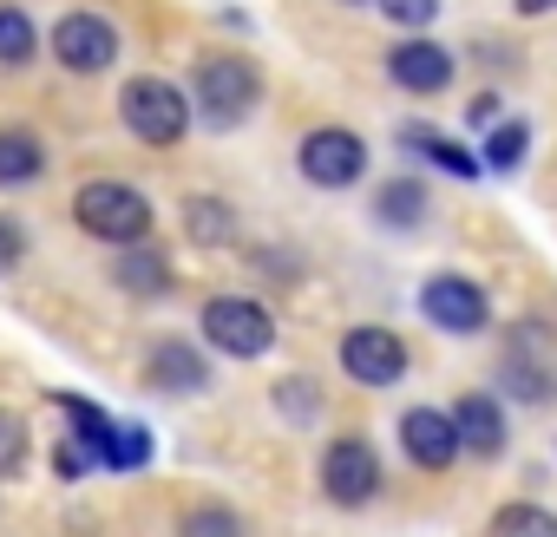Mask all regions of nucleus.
Wrapping results in <instances>:
<instances>
[{"mask_svg":"<svg viewBox=\"0 0 557 537\" xmlns=\"http://www.w3.org/2000/svg\"><path fill=\"white\" fill-rule=\"evenodd\" d=\"M73 223H79L92 242H106V249H132V242H151L158 210H151V197H145L138 184L86 177V184L73 190Z\"/></svg>","mask_w":557,"mask_h":537,"instance_id":"nucleus-1","label":"nucleus"},{"mask_svg":"<svg viewBox=\"0 0 557 537\" xmlns=\"http://www.w3.org/2000/svg\"><path fill=\"white\" fill-rule=\"evenodd\" d=\"M119 118H125V132L138 138V145H151V151H164V145H177L184 132H190V92L184 86H171V79H158V73H138V79H125L119 86Z\"/></svg>","mask_w":557,"mask_h":537,"instance_id":"nucleus-2","label":"nucleus"},{"mask_svg":"<svg viewBox=\"0 0 557 537\" xmlns=\"http://www.w3.org/2000/svg\"><path fill=\"white\" fill-rule=\"evenodd\" d=\"M256 99H262L256 60H243V53H203V60L190 66V112H197V118L236 125Z\"/></svg>","mask_w":557,"mask_h":537,"instance_id":"nucleus-3","label":"nucleus"},{"mask_svg":"<svg viewBox=\"0 0 557 537\" xmlns=\"http://www.w3.org/2000/svg\"><path fill=\"white\" fill-rule=\"evenodd\" d=\"M197 322H203V341L230 361H262L275 348V315L249 296H210Z\"/></svg>","mask_w":557,"mask_h":537,"instance_id":"nucleus-4","label":"nucleus"},{"mask_svg":"<svg viewBox=\"0 0 557 537\" xmlns=\"http://www.w3.org/2000/svg\"><path fill=\"white\" fill-rule=\"evenodd\" d=\"M296 164L315 190H348L368 177V138L348 132V125H315L302 145H296Z\"/></svg>","mask_w":557,"mask_h":537,"instance_id":"nucleus-5","label":"nucleus"},{"mask_svg":"<svg viewBox=\"0 0 557 537\" xmlns=\"http://www.w3.org/2000/svg\"><path fill=\"white\" fill-rule=\"evenodd\" d=\"M322 498L342 504V511H361L368 498H381V452L361 433L329 439V452H322Z\"/></svg>","mask_w":557,"mask_h":537,"instance_id":"nucleus-6","label":"nucleus"},{"mask_svg":"<svg viewBox=\"0 0 557 537\" xmlns=\"http://www.w3.org/2000/svg\"><path fill=\"white\" fill-rule=\"evenodd\" d=\"M420 315L440 328V335H485L492 328V302L472 276H453V268H440V276L420 283Z\"/></svg>","mask_w":557,"mask_h":537,"instance_id":"nucleus-7","label":"nucleus"},{"mask_svg":"<svg viewBox=\"0 0 557 537\" xmlns=\"http://www.w3.org/2000/svg\"><path fill=\"white\" fill-rule=\"evenodd\" d=\"M53 60L73 73V79H92V73H112L119 66V27L106 14H66L53 21Z\"/></svg>","mask_w":557,"mask_h":537,"instance_id":"nucleus-8","label":"nucleus"},{"mask_svg":"<svg viewBox=\"0 0 557 537\" xmlns=\"http://www.w3.org/2000/svg\"><path fill=\"white\" fill-rule=\"evenodd\" d=\"M342 374L355 387H394V380H407V341L381 322H361L342 335Z\"/></svg>","mask_w":557,"mask_h":537,"instance_id":"nucleus-9","label":"nucleus"},{"mask_svg":"<svg viewBox=\"0 0 557 537\" xmlns=\"http://www.w3.org/2000/svg\"><path fill=\"white\" fill-rule=\"evenodd\" d=\"M453 73H459V60H453L440 40H426V34H407V40L387 53V79H394L400 92H413V99L446 92V86H453Z\"/></svg>","mask_w":557,"mask_h":537,"instance_id":"nucleus-10","label":"nucleus"},{"mask_svg":"<svg viewBox=\"0 0 557 537\" xmlns=\"http://www.w3.org/2000/svg\"><path fill=\"white\" fill-rule=\"evenodd\" d=\"M400 452H407L420 472H453V459H459V426H453V413H440V407H407V413H400Z\"/></svg>","mask_w":557,"mask_h":537,"instance_id":"nucleus-11","label":"nucleus"},{"mask_svg":"<svg viewBox=\"0 0 557 537\" xmlns=\"http://www.w3.org/2000/svg\"><path fill=\"white\" fill-rule=\"evenodd\" d=\"M453 426H459V452H472V459H498L505 439H511L505 407H498V394H485V387H472V394L453 400Z\"/></svg>","mask_w":557,"mask_h":537,"instance_id":"nucleus-12","label":"nucleus"},{"mask_svg":"<svg viewBox=\"0 0 557 537\" xmlns=\"http://www.w3.org/2000/svg\"><path fill=\"white\" fill-rule=\"evenodd\" d=\"M145 380H151L158 394H203V387H210V361H203L190 341L164 335V341L145 354Z\"/></svg>","mask_w":557,"mask_h":537,"instance_id":"nucleus-13","label":"nucleus"},{"mask_svg":"<svg viewBox=\"0 0 557 537\" xmlns=\"http://www.w3.org/2000/svg\"><path fill=\"white\" fill-rule=\"evenodd\" d=\"M112 283H119L125 296H138V302H158V296L177 289V268H171V255H164L158 242H132V249H119V262H112Z\"/></svg>","mask_w":557,"mask_h":537,"instance_id":"nucleus-14","label":"nucleus"},{"mask_svg":"<svg viewBox=\"0 0 557 537\" xmlns=\"http://www.w3.org/2000/svg\"><path fill=\"white\" fill-rule=\"evenodd\" d=\"M400 151L426 158V164L446 171V177H479V171H485L479 151H466L459 138H446V132H433V125H407V132H400Z\"/></svg>","mask_w":557,"mask_h":537,"instance_id":"nucleus-15","label":"nucleus"},{"mask_svg":"<svg viewBox=\"0 0 557 537\" xmlns=\"http://www.w3.org/2000/svg\"><path fill=\"white\" fill-rule=\"evenodd\" d=\"M426 210H433V197H426L420 177H387V184L374 190V216H381L387 229H420Z\"/></svg>","mask_w":557,"mask_h":537,"instance_id":"nucleus-16","label":"nucleus"},{"mask_svg":"<svg viewBox=\"0 0 557 537\" xmlns=\"http://www.w3.org/2000/svg\"><path fill=\"white\" fill-rule=\"evenodd\" d=\"M505 394L524 407L557 400V354H505Z\"/></svg>","mask_w":557,"mask_h":537,"instance_id":"nucleus-17","label":"nucleus"},{"mask_svg":"<svg viewBox=\"0 0 557 537\" xmlns=\"http://www.w3.org/2000/svg\"><path fill=\"white\" fill-rule=\"evenodd\" d=\"M40 171H47V145H40L34 132H21V125H0V184L21 190V184H34Z\"/></svg>","mask_w":557,"mask_h":537,"instance_id":"nucleus-18","label":"nucleus"},{"mask_svg":"<svg viewBox=\"0 0 557 537\" xmlns=\"http://www.w3.org/2000/svg\"><path fill=\"white\" fill-rule=\"evenodd\" d=\"M184 229H190L197 249H230L236 242V210L223 197H190L184 203Z\"/></svg>","mask_w":557,"mask_h":537,"instance_id":"nucleus-19","label":"nucleus"},{"mask_svg":"<svg viewBox=\"0 0 557 537\" xmlns=\"http://www.w3.org/2000/svg\"><path fill=\"white\" fill-rule=\"evenodd\" d=\"M524 151H531V125H524V118H498V125L485 132V145H479V164L505 177V171L524 164Z\"/></svg>","mask_w":557,"mask_h":537,"instance_id":"nucleus-20","label":"nucleus"},{"mask_svg":"<svg viewBox=\"0 0 557 537\" xmlns=\"http://www.w3.org/2000/svg\"><path fill=\"white\" fill-rule=\"evenodd\" d=\"M492 537H557V511L537 498H511L492 511Z\"/></svg>","mask_w":557,"mask_h":537,"instance_id":"nucleus-21","label":"nucleus"},{"mask_svg":"<svg viewBox=\"0 0 557 537\" xmlns=\"http://www.w3.org/2000/svg\"><path fill=\"white\" fill-rule=\"evenodd\" d=\"M53 413H60V420H73L66 433H73V439H86V446L106 459V439H112V413H106V407H92V400H79V394H53Z\"/></svg>","mask_w":557,"mask_h":537,"instance_id":"nucleus-22","label":"nucleus"},{"mask_svg":"<svg viewBox=\"0 0 557 537\" xmlns=\"http://www.w3.org/2000/svg\"><path fill=\"white\" fill-rule=\"evenodd\" d=\"M322 387H315V374H283L275 380V413H283L289 426H315L322 420Z\"/></svg>","mask_w":557,"mask_h":537,"instance_id":"nucleus-23","label":"nucleus"},{"mask_svg":"<svg viewBox=\"0 0 557 537\" xmlns=\"http://www.w3.org/2000/svg\"><path fill=\"white\" fill-rule=\"evenodd\" d=\"M151 459V426H138V420H112V439H106V472H138Z\"/></svg>","mask_w":557,"mask_h":537,"instance_id":"nucleus-24","label":"nucleus"},{"mask_svg":"<svg viewBox=\"0 0 557 537\" xmlns=\"http://www.w3.org/2000/svg\"><path fill=\"white\" fill-rule=\"evenodd\" d=\"M34 47H40V34L27 21V8H8V0H0V66H27Z\"/></svg>","mask_w":557,"mask_h":537,"instance_id":"nucleus-25","label":"nucleus"},{"mask_svg":"<svg viewBox=\"0 0 557 537\" xmlns=\"http://www.w3.org/2000/svg\"><path fill=\"white\" fill-rule=\"evenodd\" d=\"M177 537H243V517L230 504H190L177 517Z\"/></svg>","mask_w":557,"mask_h":537,"instance_id":"nucleus-26","label":"nucleus"},{"mask_svg":"<svg viewBox=\"0 0 557 537\" xmlns=\"http://www.w3.org/2000/svg\"><path fill=\"white\" fill-rule=\"evenodd\" d=\"M27 472V426L14 413H0V478H21Z\"/></svg>","mask_w":557,"mask_h":537,"instance_id":"nucleus-27","label":"nucleus"},{"mask_svg":"<svg viewBox=\"0 0 557 537\" xmlns=\"http://www.w3.org/2000/svg\"><path fill=\"white\" fill-rule=\"evenodd\" d=\"M92 465H99V452H92L86 439H73V433H66V439L53 446V472H60V478H86Z\"/></svg>","mask_w":557,"mask_h":537,"instance_id":"nucleus-28","label":"nucleus"},{"mask_svg":"<svg viewBox=\"0 0 557 537\" xmlns=\"http://www.w3.org/2000/svg\"><path fill=\"white\" fill-rule=\"evenodd\" d=\"M374 8L394 21V27H407V34H420L433 14H440V0H374Z\"/></svg>","mask_w":557,"mask_h":537,"instance_id":"nucleus-29","label":"nucleus"},{"mask_svg":"<svg viewBox=\"0 0 557 537\" xmlns=\"http://www.w3.org/2000/svg\"><path fill=\"white\" fill-rule=\"evenodd\" d=\"M21 262H27V229L14 216H0V276H14Z\"/></svg>","mask_w":557,"mask_h":537,"instance_id":"nucleus-30","label":"nucleus"},{"mask_svg":"<svg viewBox=\"0 0 557 537\" xmlns=\"http://www.w3.org/2000/svg\"><path fill=\"white\" fill-rule=\"evenodd\" d=\"M498 112H505V105H498V92H479V99L466 105V125H472V132H492V125H498Z\"/></svg>","mask_w":557,"mask_h":537,"instance_id":"nucleus-31","label":"nucleus"},{"mask_svg":"<svg viewBox=\"0 0 557 537\" xmlns=\"http://www.w3.org/2000/svg\"><path fill=\"white\" fill-rule=\"evenodd\" d=\"M518 14H557V0H518Z\"/></svg>","mask_w":557,"mask_h":537,"instance_id":"nucleus-32","label":"nucleus"},{"mask_svg":"<svg viewBox=\"0 0 557 537\" xmlns=\"http://www.w3.org/2000/svg\"><path fill=\"white\" fill-rule=\"evenodd\" d=\"M355 8H374V0H355Z\"/></svg>","mask_w":557,"mask_h":537,"instance_id":"nucleus-33","label":"nucleus"}]
</instances>
